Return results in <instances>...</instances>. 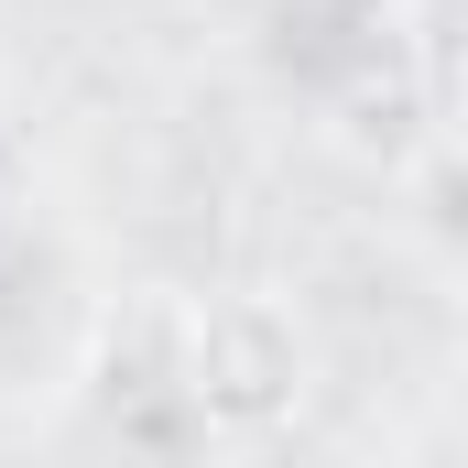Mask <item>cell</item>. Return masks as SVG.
Here are the masks:
<instances>
[{
  "mask_svg": "<svg viewBox=\"0 0 468 468\" xmlns=\"http://www.w3.org/2000/svg\"><path fill=\"white\" fill-rule=\"evenodd\" d=\"M305 403V327L272 294H218L186 305V414L197 436H272Z\"/></svg>",
  "mask_w": 468,
  "mask_h": 468,
  "instance_id": "6da1fadb",
  "label": "cell"
}]
</instances>
